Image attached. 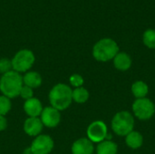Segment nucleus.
I'll list each match as a JSON object with an SVG mask.
<instances>
[{"instance_id":"1","label":"nucleus","mask_w":155,"mask_h":154,"mask_svg":"<svg viewBox=\"0 0 155 154\" xmlns=\"http://www.w3.org/2000/svg\"><path fill=\"white\" fill-rule=\"evenodd\" d=\"M49 103L59 112L66 110L73 102V90L65 84H55L49 92Z\"/></svg>"},{"instance_id":"2","label":"nucleus","mask_w":155,"mask_h":154,"mask_svg":"<svg viewBox=\"0 0 155 154\" xmlns=\"http://www.w3.org/2000/svg\"><path fill=\"white\" fill-rule=\"evenodd\" d=\"M23 85V76L21 74L13 70L2 74L0 77V91L2 95H5L9 99L19 96Z\"/></svg>"},{"instance_id":"3","label":"nucleus","mask_w":155,"mask_h":154,"mask_svg":"<svg viewBox=\"0 0 155 154\" xmlns=\"http://www.w3.org/2000/svg\"><path fill=\"white\" fill-rule=\"evenodd\" d=\"M118 53L119 46L117 43L111 38H103L93 47V56L99 62H108L114 59Z\"/></svg>"},{"instance_id":"4","label":"nucleus","mask_w":155,"mask_h":154,"mask_svg":"<svg viewBox=\"0 0 155 154\" xmlns=\"http://www.w3.org/2000/svg\"><path fill=\"white\" fill-rule=\"evenodd\" d=\"M134 116L126 111L117 113L112 120V129L114 133L119 136H126L134 131Z\"/></svg>"},{"instance_id":"5","label":"nucleus","mask_w":155,"mask_h":154,"mask_svg":"<svg viewBox=\"0 0 155 154\" xmlns=\"http://www.w3.org/2000/svg\"><path fill=\"white\" fill-rule=\"evenodd\" d=\"M12 68L13 71L19 74L28 72L35 62V56L34 53L29 49L19 50L12 58Z\"/></svg>"},{"instance_id":"6","label":"nucleus","mask_w":155,"mask_h":154,"mask_svg":"<svg viewBox=\"0 0 155 154\" xmlns=\"http://www.w3.org/2000/svg\"><path fill=\"white\" fill-rule=\"evenodd\" d=\"M133 112L134 115L142 121L151 119L155 113V105L152 100L148 98L136 99L133 103Z\"/></svg>"},{"instance_id":"7","label":"nucleus","mask_w":155,"mask_h":154,"mask_svg":"<svg viewBox=\"0 0 155 154\" xmlns=\"http://www.w3.org/2000/svg\"><path fill=\"white\" fill-rule=\"evenodd\" d=\"M87 138L94 143H100L108 136V130L106 124L102 121L93 122L87 128Z\"/></svg>"},{"instance_id":"8","label":"nucleus","mask_w":155,"mask_h":154,"mask_svg":"<svg viewBox=\"0 0 155 154\" xmlns=\"http://www.w3.org/2000/svg\"><path fill=\"white\" fill-rule=\"evenodd\" d=\"M54 143L51 136L40 134L32 142L30 148L33 154H49L54 149Z\"/></svg>"},{"instance_id":"9","label":"nucleus","mask_w":155,"mask_h":154,"mask_svg":"<svg viewBox=\"0 0 155 154\" xmlns=\"http://www.w3.org/2000/svg\"><path fill=\"white\" fill-rule=\"evenodd\" d=\"M39 118L44 126L47 128H54L61 122V113L55 108L52 106H47L43 109Z\"/></svg>"},{"instance_id":"10","label":"nucleus","mask_w":155,"mask_h":154,"mask_svg":"<svg viewBox=\"0 0 155 154\" xmlns=\"http://www.w3.org/2000/svg\"><path fill=\"white\" fill-rule=\"evenodd\" d=\"M43 128L44 124L39 117H28L24 123V131L31 137H36L40 135Z\"/></svg>"},{"instance_id":"11","label":"nucleus","mask_w":155,"mask_h":154,"mask_svg":"<svg viewBox=\"0 0 155 154\" xmlns=\"http://www.w3.org/2000/svg\"><path fill=\"white\" fill-rule=\"evenodd\" d=\"M94 143L88 138H80L76 140L71 148L72 154H93Z\"/></svg>"},{"instance_id":"12","label":"nucleus","mask_w":155,"mask_h":154,"mask_svg":"<svg viewBox=\"0 0 155 154\" xmlns=\"http://www.w3.org/2000/svg\"><path fill=\"white\" fill-rule=\"evenodd\" d=\"M43 109L41 101L35 97L26 100L24 103V111L28 117H39Z\"/></svg>"},{"instance_id":"13","label":"nucleus","mask_w":155,"mask_h":154,"mask_svg":"<svg viewBox=\"0 0 155 154\" xmlns=\"http://www.w3.org/2000/svg\"><path fill=\"white\" fill-rule=\"evenodd\" d=\"M114 65L119 71H127L132 66V58L128 54L119 52L114 58Z\"/></svg>"},{"instance_id":"14","label":"nucleus","mask_w":155,"mask_h":154,"mask_svg":"<svg viewBox=\"0 0 155 154\" xmlns=\"http://www.w3.org/2000/svg\"><path fill=\"white\" fill-rule=\"evenodd\" d=\"M42 76L39 73L34 71L26 72L23 76V84L32 89H35L41 86L42 84Z\"/></svg>"},{"instance_id":"15","label":"nucleus","mask_w":155,"mask_h":154,"mask_svg":"<svg viewBox=\"0 0 155 154\" xmlns=\"http://www.w3.org/2000/svg\"><path fill=\"white\" fill-rule=\"evenodd\" d=\"M125 143L129 148L137 150L142 147L143 143V137L139 132L133 131L125 136Z\"/></svg>"},{"instance_id":"16","label":"nucleus","mask_w":155,"mask_h":154,"mask_svg":"<svg viewBox=\"0 0 155 154\" xmlns=\"http://www.w3.org/2000/svg\"><path fill=\"white\" fill-rule=\"evenodd\" d=\"M132 93L136 99L145 98L149 93V87L143 81H136L132 85Z\"/></svg>"},{"instance_id":"17","label":"nucleus","mask_w":155,"mask_h":154,"mask_svg":"<svg viewBox=\"0 0 155 154\" xmlns=\"http://www.w3.org/2000/svg\"><path fill=\"white\" fill-rule=\"evenodd\" d=\"M117 144L112 141H104L98 143V146L96 148L97 154H117Z\"/></svg>"},{"instance_id":"18","label":"nucleus","mask_w":155,"mask_h":154,"mask_svg":"<svg viewBox=\"0 0 155 154\" xmlns=\"http://www.w3.org/2000/svg\"><path fill=\"white\" fill-rule=\"evenodd\" d=\"M89 92L84 87H78L73 90V101L77 103H84L89 99Z\"/></svg>"},{"instance_id":"19","label":"nucleus","mask_w":155,"mask_h":154,"mask_svg":"<svg viewBox=\"0 0 155 154\" xmlns=\"http://www.w3.org/2000/svg\"><path fill=\"white\" fill-rule=\"evenodd\" d=\"M143 42L150 49L155 48V30L147 29L143 34Z\"/></svg>"},{"instance_id":"20","label":"nucleus","mask_w":155,"mask_h":154,"mask_svg":"<svg viewBox=\"0 0 155 154\" xmlns=\"http://www.w3.org/2000/svg\"><path fill=\"white\" fill-rule=\"evenodd\" d=\"M11 99L5 95H0V115L5 116L11 110Z\"/></svg>"},{"instance_id":"21","label":"nucleus","mask_w":155,"mask_h":154,"mask_svg":"<svg viewBox=\"0 0 155 154\" xmlns=\"http://www.w3.org/2000/svg\"><path fill=\"white\" fill-rule=\"evenodd\" d=\"M12 62L8 58H1L0 59V74H5L10 71H12Z\"/></svg>"},{"instance_id":"22","label":"nucleus","mask_w":155,"mask_h":154,"mask_svg":"<svg viewBox=\"0 0 155 154\" xmlns=\"http://www.w3.org/2000/svg\"><path fill=\"white\" fill-rule=\"evenodd\" d=\"M69 82L70 84L74 87V88H78V87H82L84 84V78L82 75L78 74H74L70 76L69 78Z\"/></svg>"},{"instance_id":"23","label":"nucleus","mask_w":155,"mask_h":154,"mask_svg":"<svg viewBox=\"0 0 155 154\" xmlns=\"http://www.w3.org/2000/svg\"><path fill=\"white\" fill-rule=\"evenodd\" d=\"M34 89L26 86V85H23L21 90H20V93H19V96H21L23 99H25V101L28 100V99H31L34 97Z\"/></svg>"},{"instance_id":"24","label":"nucleus","mask_w":155,"mask_h":154,"mask_svg":"<svg viewBox=\"0 0 155 154\" xmlns=\"http://www.w3.org/2000/svg\"><path fill=\"white\" fill-rule=\"evenodd\" d=\"M7 127V120L5 116L0 115V132H3Z\"/></svg>"},{"instance_id":"25","label":"nucleus","mask_w":155,"mask_h":154,"mask_svg":"<svg viewBox=\"0 0 155 154\" xmlns=\"http://www.w3.org/2000/svg\"><path fill=\"white\" fill-rule=\"evenodd\" d=\"M24 154H33L32 151H31V148H30V147L26 148V149L25 150V152H24Z\"/></svg>"}]
</instances>
